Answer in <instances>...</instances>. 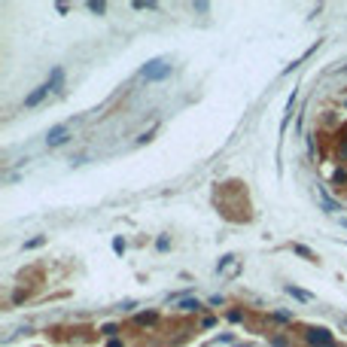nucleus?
<instances>
[{
	"instance_id": "6e6552de",
	"label": "nucleus",
	"mask_w": 347,
	"mask_h": 347,
	"mask_svg": "<svg viewBox=\"0 0 347 347\" xmlns=\"http://www.w3.org/2000/svg\"><path fill=\"white\" fill-rule=\"evenodd\" d=\"M180 307H183V311H201V301L198 298H183Z\"/></svg>"
},
{
	"instance_id": "7ed1b4c3",
	"label": "nucleus",
	"mask_w": 347,
	"mask_h": 347,
	"mask_svg": "<svg viewBox=\"0 0 347 347\" xmlns=\"http://www.w3.org/2000/svg\"><path fill=\"white\" fill-rule=\"evenodd\" d=\"M67 122H61V125H55V128H49V134H46V143L49 146H58V143H64L67 140Z\"/></svg>"
},
{
	"instance_id": "423d86ee",
	"label": "nucleus",
	"mask_w": 347,
	"mask_h": 347,
	"mask_svg": "<svg viewBox=\"0 0 347 347\" xmlns=\"http://www.w3.org/2000/svg\"><path fill=\"white\" fill-rule=\"evenodd\" d=\"M61 83H64V70H61V67H55V70H52V76H49V83H46V86H49L52 92H61Z\"/></svg>"
},
{
	"instance_id": "1a4fd4ad",
	"label": "nucleus",
	"mask_w": 347,
	"mask_h": 347,
	"mask_svg": "<svg viewBox=\"0 0 347 347\" xmlns=\"http://www.w3.org/2000/svg\"><path fill=\"white\" fill-rule=\"evenodd\" d=\"M231 262H235V256H222V259L216 262V271H225V268H228Z\"/></svg>"
},
{
	"instance_id": "9b49d317",
	"label": "nucleus",
	"mask_w": 347,
	"mask_h": 347,
	"mask_svg": "<svg viewBox=\"0 0 347 347\" xmlns=\"http://www.w3.org/2000/svg\"><path fill=\"white\" fill-rule=\"evenodd\" d=\"M113 250H116V253H125V241H122V238H113Z\"/></svg>"
},
{
	"instance_id": "f8f14e48",
	"label": "nucleus",
	"mask_w": 347,
	"mask_h": 347,
	"mask_svg": "<svg viewBox=\"0 0 347 347\" xmlns=\"http://www.w3.org/2000/svg\"><path fill=\"white\" fill-rule=\"evenodd\" d=\"M43 241H46V238H43V235H40V238H34V241H28V244H25V247H28V250H31V247H40V244H43Z\"/></svg>"
},
{
	"instance_id": "39448f33",
	"label": "nucleus",
	"mask_w": 347,
	"mask_h": 347,
	"mask_svg": "<svg viewBox=\"0 0 347 347\" xmlns=\"http://www.w3.org/2000/svg\"><path fill=\"white\" fill-rule=\"evenodd\" d=\"M283 289H286V295H292V298H298V301H314V295L307 292V289H298V286H292V283H286Z\"/></svg>"
},
{
	"instance_id": "f257e3e1",
	"label": "nucleus",
	"mask_w": 347,
	"mask_h": 347,
	"mask_svg": "<svg viewBox=\"0 0 347 347\" xmlns=\"http://www.w3.org/2000/svg\"><path fill=\"white\" fill-rule=\"evenodd\" d=\"M140 76H143V80H149V83L165 80V76H171V64H165L162 58H156V61H146V64H143V70H140Z\"/></svg>"
},
{
	"instance_id": "f03ea898",
	"label": "nucleus",
	"mask_w": 347,
	"mask_h": 347,
	"mask_svg": "<svg viewBox=\"0 0 347 347\" xmlns=\"http://www.w3.org/2000/svg\"><path fill=\"white\" fill-rule=\"evenodd\" d=\"M307 341H311L314 347H335L329 329H307Z\"/></svg>"
},
{
	"instance_id": "9d476101",
	"label": "nucleus",
	"mask_w": 347,
	"mask_h": 347,
	"mask_svg": "<svg viewBox=\"0 0 347 347\" xmlns=\"http://www.w3.org/2000/svg\"><path fill=\"white\" fill-rule=\"evenodd\" d=\"M89 10H92V13H98V16H101V13H104V10H107V4H101V0H92V4H89Z\"/></svg>"
},
{
	"instance_id": "20e7f679",
	"label": "nucleus",
	"mask_w": 347,
	"mask_h": 347,
	"mask_svg": "<svg viewBox=\"0 0 347 347\" xmlns=\"http://www.w3.org/2000/svg\"><path fill=\"white\" fill-rule=\"evenodd\" d=\"M49 92H52L49 86H37V89H34V92H31V95L25 98V107H37V104H40V101H43V98H46Z\"/></svg>"
},
{
	"instance_id": "dca6fc26",
	"label": "nucleus",
	"mask_w": 347,
	"mask_h": 347,
	"mask_svg": "<svg viewBox=\"0 0 347 347\" xmlns=\"http://www.w3.org/2000/svg\"><path fill=\"white\" fill-rule=\"evenodd\" d=\"M344 73H347V67H344Z\"/></svg>"
},
{
	"instance_id": "2eb2a0df",
	"label": "nucleus",
	"mask_w": 347,
	"mask_h": 347,
	"mask_svg": "<svg viewBox=\"0 0 347 347\" xmlns=\"http://www.w3.org/2000/svg\"><path fill=\"white\" fill-rule=\"evenodd\" d=\"M341 326H347V317H341Z\"/></svg>"
},
{
	"instance_id": "ddd939ff",
	"label": "nucleus",
	"mask_w": 347,
	"mask_h": 347,
	"mask_svg": "<svg viewBox=\"0 0 347 347\" xmlns=\"http://www.w3.org/2000/svg\"><path fill=\"white\" fill-rule=\"evenodd\" d=\"M101 332H104V335H116V326H113V323H107V326H104Z\"/></svg>"
},
{
	"instance_id": "0eeeda50",
	"label": "nucleus",
	"mask_w": 347,
	"mask_h": 347,
	"mask_svg": "<svg viewBox=\"0 0 347 347\" xmlns=\"http://www.w3.org/2000/svg\"><path fill=\"white\" fill-rule=\"evenodd\" d=\"M292 253H298V256H301V259H307V262H317V256H314L311 250H307L304 244H292Z\"/></svg>"
},
{
	"instance_id": "4468645a",
	"label": "nucleus",
	"mask_w": 347,
	"mask_h": 347,
	"mask_svg": "<svg viewBox=\"0 0 347 347\" xmlns=\"http://www.w3.org/2000/svg\"><path fill=\"white\" fill-rule=\"evenodd\" d=\"M107 347H122V341H116V338H113V341H110Z\"/></svg>"
}]
</instances>
